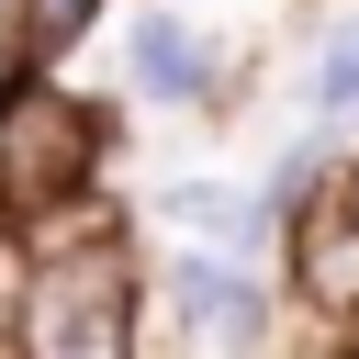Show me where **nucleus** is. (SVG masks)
<instances>
[{
    "instance_id": "0eeeda50",
    "label": "nucleus",
    "mask_w": 359,
    "mask_h": 359,
    "mask_svg": "<svg viewBox=\"0 0 359 359\" xmlns=\"http://www.w3.org/2000/svg\"><path fill=\"white\" fill-rule=\"evenodd\" d=\"M101 11H112V0H11V11H0V67H67Z\"/></svg>"
},
{
    "instance_id": "1a4fd4ad",
    "label": "nucleus",
    "mask_w": 359,
    "mask_h": 359,
    "mask_svg": "<svg viewBox=\"0 0 359 359\" xmlns=\"http://www.w3.org/2000/svg\"><path fill=\"white\" fill-rule=\"evenodd\" d=\"M314 359H359V348H314Z\"/></svg>"
},
{
    "instance_id": "423d86ee",
    "label": "nucleus",
    "mask_w": 359,
    "mask_h": 359,
    "mask_svg": "<svg viewBox=\"0 0 359 359\" xmlns=\"http://www.w3.org/2000/svg\"><path fill=\"white\" fill-rule=\"evenodd\" d=\"M292 112H303V123L359 135V11H325V22H314L303 79H292Z\"/></svg>"
},
{
    "instance_id": "7ed1b4c3",
    "label": "nucleus",
    "mask_w": 359,
    "mask_h": 359,
    "mask_svg": "<svg viewBox=\"0 0 359 359\" xmlns=\"http://www.w3.org/2000/svg\"><path fill=\"white\" fill-rule=\"evenodd\" d=\"M146 258H157V314L180 325V348H202V359H292V348H314L280 269H247V258L180 247V236L146 247Z\"/></svg>"
},
{
    "instance_id": "f257e3e1",
    "label": "nucleus",
    "mask_w": 359,
    "mask_h": 359,
    "mask_svg": "<svg viewBox=\"0 0 359 359\" xmlns=\"http://www.w3.org/2000/svg\"><path fill=\"white\" fill-rule=\"evenodd\" d=\"M123 224L112 202V101H90L67 67H0V236L56 247Z\"/></svg>"
},
{
    "instance_id": "6e6552de",
    "label": "nucleus",
    "mask_w": 359,
    "mask_h": 359,
    "mask_svg": "<svg viewBox=\"0 0 359 359\" xmlns=\"http://www.w3.org/2000/svg\"><path fill=\"white\" fill-rule=\"evenodd\" d=\"M337 202H348V213H359V157H348V180H337Z\"/></svg>"
},
{
    "instance_id": "39448f33",
    "label": "nucleus",
    "mask_w": 359,
    "mask_h": 359,
    "mask_svg": "<svg viewBox=\"0 0 359 359\" xmlns=\"http://www.w3.org/2000/svg\"><path fill=\"white\" fill-rule=\"evenodd\" d=\"M280 280H292V314L314 348H359V213L348 202H314L280 247Z\"/></svg>"
},
{
    "instance_id": "20e7f679",
    "label": "nucleus",
    "mask_w": 359,
    "mask_h": 359,
    "mask_svg": "<svg viewBox=\"0 0 359 359\" xmlns=\"http://www.w3.org/2000/svg\"><path fill=\"white\" fill-rule=\"evenodd\" d=\"M123 90L146 112H224V45L180 0H135L123 11Z\"/></svg>"
},
{
    "instance_id": "9d476101",
    "label": "nucleus",
    "mask_w": 359,
    "mask_h": 359,
    "mask_svg": "<svg viewBox=\"0 0 359 359\" xmlns=\"http://www.w3.org/2000/svg\"><path fill=\"white\" fill-rule=\"evenodd\" d=\"M0 11H11V0H0Z\"/></svg>"
},
{
    "instance_id": "f03ea898",
    "label": "nucleus",
    "mask_w": 359,
    "mask_h": 359,
    "mask_svg": "<svg viewBox=\"0 0 359 359\" xmlns=\"http://www.w3.org/2000/svg\"><path fill=\"white\" fill-rule=\"evenodd\" d=\"M146 314H157V258L135 247V224L56 236L22 247V280L0 303V359H146Z\"/></svg>"
}]
</instances>
